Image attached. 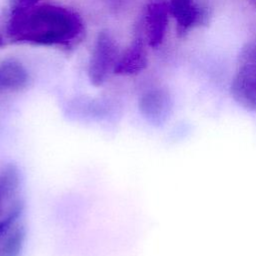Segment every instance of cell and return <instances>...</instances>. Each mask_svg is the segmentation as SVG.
<instances>
[{
    "instance_id": "obj_1",
    "label": "cell",
    "mask_w": 256,
    "mask_h": 256,
    "mask_svg": "<svg viewBox=\"0 0 256 256\" xmlns=\"http://www.w3.org/2000/svg\"><path fill=\"white\" fill-rule=\"evenodd\" d=\"M83 32L80 16L65 7L41 4L29 10H11L6 41L36 45H69Z\"/></svg>"
},
{
    "instance_id": "obj_2",
    "label": "cell",
    "mask_w": 256,
    "mask_h": 256,
    "mask_svg": "<svg viewBox=\"0 0 256 256\" xmlns=\"http://www.w3.org/2000/svg\"><path fill=\"white\" fill-rule=\"evenodd\" d=\"M119 59L117 45L107 31H101L96 39L88 66V77L93 86L99 87L106 81Z\"/></svg>"
},
{
    "instance_id": "obj_3",
    "label": "cell",
    "mask_w": 256,
    "mask_h": 256,
    "mask_svg": "<svg viewBox=\"0 0 256 256\" xmlns=\"http://www.w3.org/2000/svg\"><path fill=\"white\" fill-rule=\"evenodd\" d=\"M168 8L176 21V30L180 37L195 27L207 24L210 17L208 7L197 0H169Z\"/></svg>"
},
{
    "instance_id": "obj_4",
    "label": "cell",
    "mask_w": 256,
    "mask_h": 256,
    "mask_svg": "<svg viewBox=\"0 0 256 256\" xmlns=\"http://www.w3.org/2000/svg\"><path fill=\"white\" fill-rule=\"evenodd\" d=\"M168 3L154 0L147 4L144 11V32L148 45L156 48L163 42L169 18Z\"/></svg>"
},
{
    "instance_id": "obj_5",
    "label": "cell",
    "mask_w": 256,
    "mask_h": 256,
    "mask_svg": "<svg viewBox=\"0 0 256 256\" xmlns=\"http://www.w3.org/2000/svg\"><path fill=\"white\" fill-rule=\"evenodd\" d=\"M233 99L244 109L256 111V63H244L231 83Z\"/></svg>"
},
{
    "instance_id": "obj_6",
    "label": "cell",
    "mask_w": 256,
    "mask_h": 256,
    "mask_svg": "<svg viewBox=\"0 0 256 256\" xmlns=\"http://www.w3.org/2000/svg\"><path fill=\"white\" fill-rule=\"evenodd\" d=\"M141 114L151 123H163L171 110V98L163 89H151L146 91L139 99Z\"/></svg>"
},
{
    "instance_id": "obj_7",
    "label": "cell",
    "mask_w": 256,
    "mask_h": 256,
    "mask_svg": "<svg viewBox=\"0 0 256 256\" xmlns=\"http://www.w3.org/2000/svg\"><path fill=\"white\" fill-rule=\"evenodd\" d=\"M148 64L147 51L143 37L137 36L124 53L119 56L114 73L118 75H134L143 71Z\"/></svg>"
},
{
    "instance_id": "obj_8",
    "label": "cell",
    "mask_w": 256,
    "mask_h": 256,
    "mask_svg": "<svg viewBox=\"0 0 256 256\" xmlns=\"http://www.w3.org/2000/svg\"><path fill=\"white\" fill-rule=\"evenodd\" d=\"M21 182L18 166L9 162L0 169V215L15 200Z\"/></svg>"
},
{
    "instance_id": "obj_9",
    "label": "cell",
    "mask_w": 256,
    "mask_h": 256,
    "mask_svg": "<svg viewBox=\"0 0 256 256\" xmlns=\"http://www.w3.org/2000/svg\"><path fill=\"white\" fill-rule=\"evenodd\" d=\"M28 73L21 63L8 59L0 64V85L3 91H19L28 84Z\"/></svg>"
},
{
    "instance_id": "obj_10",
    "label": "cell",
    "mask_w": 256,
    "mask_h": 256,
    "mask_svg": "<svg viewBox=\"0 0 256 256\" xmlns=\"http://www.w3.org/2000/svg\"><path fill=\"white\" fill-rule=\"evenodd\" d=\"M26 238L24 226L17 224L0 239V256H20Z\"/></svg>"
},
{
    "instance_id": "obj_11",
    "label": "cell",
    "mask_w": 256,
    "mask_h": 256,
    "mask_svg": "<svg viewBox=\"0 0 256 256\" xmlns=\"http://www.w3.org/2000/svg\"><path fill=\"white\" fill-rule=\"evenodd\" d=\"M24 208V201L21 198H16L0 215V239L17 225L16 222L22 215Z\"/></svg>"
},
{
    "instance_id": "obj_12",
    "label": "cell",
    "mask_w": 256,
    "mask_h": 256,
    "mask_svg": "<svg viewBox=\"0 0 256 256\" xmlns=\"http://www.w3.org/2000/svg\"><path fill=\"white\" fill-rule=\"evenodd\" d=\"M41 0H10L11 10H29L38 5Z\"/></svg>"
},
{
    "instance_id": "obj_13",
    "label": "cell",
    "mask_w": 256,
    "mask_h": 256,
    "mask_svg": "<svg viewBox=\"0 0 256 256\" xmlns=\"http://www.w3.org/2000/svg\"><path fill=\"white\" fill-rule=\"evenodd\" d=\"M6 45V38L5 35L2 33V31L0 30V48L4 47Z\"/></svg>"
},
{
    "instance_id": "obj_14",
    "label": "cell",
    "mask_w": 256,
    "mask_h": 256,
    "mask_svg": "<svg viewBox=\"0 0 256 256\" xmlns=\"http://www.w3.org/2000/svg\"><path fill=\"white\" fill-rule=\"evenodd\" d=\"M250 2H251V4L254 6V7H256V0H249Z\"/></svg>"
},
{
    "instance_id": "obj_15",
    "label": "cell",
    "mask_w": 256,
    "mask_h": 256,
    "mask_svg": "<svg viewBox=\"0 0 256 256\" xmlns=\"http://www.w3.org/2000/svg\"><path fill=\"white\" fill-rule=\"evenodd\" d=\"M3 92V89H2V87H1V85H0V94Z\"/></svg>"
}]
</instances>
